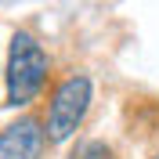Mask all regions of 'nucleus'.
Wrapping results in <instances>:
<instances>
[{
  "label": "nucleus",
  "mask_w": 159,
  "mask_h": 159,
  "mask_svg": "<svg viewBox=\"0 0 159 159\" xmlns=\"http://www.w3.org/2000/svg\"><path fill=\"white\" fill-rule=\"evenodd\" d=\"M47 72H51V58L40 47V40L33 33H15L7 47V105L11 109H25L43 94L47 87Z\"/></svg>",
  "instance_id": "f257e3e1"
},
{
  "label": "nucleus",
  "mask_w": 159,
  "mask_h": 159,
  "mask_svg": "<svg viewBox=\"0 0 159 159\" xmlns=\"http://www.w3.org/2000/svg\"><path fill=\"white\" fill-rule=\"evenodd\" d=\"M87 109H90V80L83 72L65 76L47 101V123H43L47 141L51 145H65L69 138H76V130L87 119Z\"/></svg>",
  "instance_id": "f03ea898"
},
{
  "label": "nucleus",
  "mask_w": 159,
  "mask_h": 159,
  "mask_svg": "<svg viewBox=\"0 0 159 159\" xmlns=\"http://www.w3.org/2000/svg\"><path fill=\"white\" fill-rule=\"evenodd\" d=\"M47 148V134L36 116H22L0 130V159H40Z\"/></svg>",
  "instance_id": "7ed1b4c3"
},
{
  "label": "nucleus",
  "mask_w": 159,
  "mask_h": 159,
  "mask_svg": "<svg viewBox=\"0 0 159 159\" xmlns=\"http://www.w3.org/2000/svg\"><path fill=\"white\" fill-rule=\"evenodd\" d=\"M152 159H159V148H156V152H152Z\"/></svg>",
  "instance_id": "20e7f679"
}]
</instances>
